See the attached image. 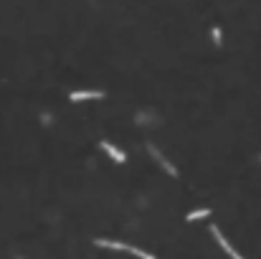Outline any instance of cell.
Instances as JSON below:
<instances>
[{"label": "cell", "instance_id": "6da1fadb", "mask_svg": "<svg viewBox=\"0 0 261 259\" xmlns=\"http://www.w3.org/2000/svg\"><path fill=\"white\" fill-rule=\"evenodd\" d=\"M211 234L215 236V242H218V244H221V246H223V249H226V252H228V254H231L233 259H244V257H241V254H238V252L233 249V246H231V242H228V239H226V236L221 234V229H218V226H215V224H213V226H211Z\"/></svg>", "mask_w": 261, "mask_h": 259}, {"label": "cell", "instance_id": "8992f818", "mask_svg": "<svg viewBox=\"0 0 261 259\" xmlns=\"http://www.w3.org/2000/svg\"><path fill=\"white\" fill-rule=\"evenodd\" d=\"M211 216V208H198V211H190L188 213V221H196V219H206Z\"/></svg>", "mask_w": 261, "mask_h": 259}, {"label": "cell", "instance_id": "7a4b0ae2", "mask_svg": "<svg viewBox=\"0 0 261 259\" xmlns=\"http://www.w3.org/2000/svg\"><path fill=\"white\" fill-rule=\"evenodd\" d=\"M97 246H104V249H117V252H127L130 246L122 244V242H112V239H94Z\"/></svg>", "mask_w": 261, "mask_h": 259}, {"label": "cell", "instance_id": "52a82bcc", "mask_svg": "<svg viewBox=\"0 0 261 259\" xmlns=\"http://www.w3.org/2000/svg\"><path fill=\"white\" fill-rule=\"evenodd\" d=\"M127 252H132L134 257H140V259H155L152 254H147V252H142V249H137V246H130V249Z\"/></svg>", "mask_w": 261, "mask_h": 259}, {"label": "cell", "instance_id": "5b68a950", "mask_svg": "<svg viewBox=\"0 0 261 259\" xmlns=\"http://www.w3.org/2000/svg\"><path fill=\"white\" fill-rule=\"evenodd\" d=\"M150 153H152V155H155V157H157V160H160V165H163V168H165V171H167V173H173V175H175V168H173V165H170V163H167V160H165V157H163V155H160V153H157V150H155V148H150Z\"/></svg>", "mask_w": 261, "mask_h": 259}, {"label": "cell", "instance_id": "3957f363", "mask_svg": "<svg viewBox=\"0 0 261 259\" xmlns=\"http://www.w3.org/2000/svg\"><path fill=\"white\" fill-rule=\"evenodd\" d=\"M104 92H71V102H84V99H101Z\"/></svg>", "mask_w": 261, "mask_h": 259}, {"label": "cell", "instance_id": "277c9868", "mask_svg": "<svg viewBox=\"0 0 261 259\" xmlns=\"http://www.w3.org/2000/svg\"><path fill=\"white\" fill-rule=\"evenodd\" d=\"M101 148H104V150H107V153H109L112 157H114L117 163H124V160H127V155H124V153H122L119 148H114V145H112V142H107V140L101 142Z\"/></svg>", "mask_w": 261, "mask_h": 259}]
</instances>
